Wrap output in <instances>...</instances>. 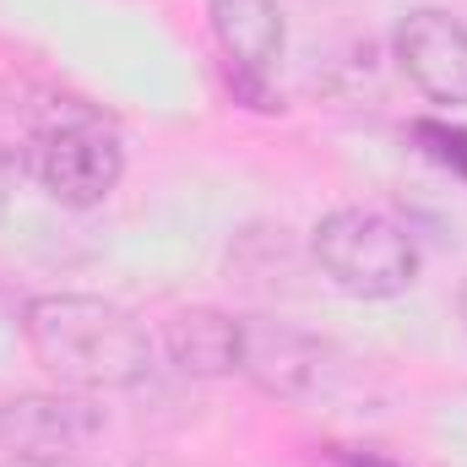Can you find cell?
<instances>
[{"instance_id":"obj_1","label":"cell","mask_w":467,"mask_h":467,"mask_svg":"<svg viewBox=\"0 0 467 467\" xmlns=\"http://www.w3.org/2000/svg\"><path fill=\"white\" fill-rule=\"evenodd\" d=\"M22 337L33 358L71 391L136 386L152 364L147 327L99 294H38L22 310Z\"/></svg>"},{"instance_id":"obj_2","label":"cell","mask_w":467,"mask_h":467,"mask_svg":"<svg viewBox=\"0 0 467 467\" xmlns=\"http://www.w3.org/2000/svg\"><path fill=\"white\" fill-rule=\"evenodd\" d=\"M316 266L353 299H397L419 277V244L375 207H337L316 223Z\"/></svg>"},{"instance_id":"obj_3","label":"cell","mask_w":467,"mask_h":467,"mask_svg":"<svg viewBox=\"0 0 467 467\" xmlns=\"http://www.w3.org/2000/svg\"><path fill=\"white\" fill-rule=\"evenodd\" d=\"M27 169H33V180L55 202H66V207H99V202H109V191L125 174V152H119V141L99 119L66 115V119H49V125L33 130Z\"/></svg>"},{"instance_id":"obj_4","label":"cell","mask_w":467,"mask_h":467,"mask_svg":"<svg viewBox=\"0 0 467 467\" xmlns=\"http://www.w3.org/2000/svg\"><path fill=\"white\" fill-rule=\"evenodd\" d=\"M99 424L104 413L88 397H11L0 408V451H11L22 467H60L99 435Z\"/></svg>"},{"instance_id":"obj_5","label":"cell","mask_w":467,"mask_h":467,"mask_svg":"<svg viewBox=\"0 0 467 467\" xmlns=\"http://www.w3.org/2000/svg\"><path fill=\"white\" fill-rule=\"evenodd\" d=\"M391 49H397V66L408 71V82L435 99V104H467V27L457 16L424 5V11H408L391 33Z\"/></svg>"},{"instance_id":"obj_6","label":"cell","mask_w":467,"mask_h":467,"mask_svg":"<svg viewBox=\"0 0 467 467\" xmlns=\"http://www.w3.org/2000/svg\"><path fill=\"white\" fill-rule=\"evenodd\" d=\"M239 375L255 391H266V397L299 402L327 375V343L299 332V327H288V321L250 316L244 321V348H239Z\"/></svg>"},{"instance_id":"obj_7","label":"cell","mask_w":467,"mask_h":467,"mask_svg":"<svg viewBox=\"0 0 467 467\" xmlns=\"http://www.w3.org/2000/svg\"><path fill=\"white\" fill-rule=\"evenodd\" d=\"M239 348H244V321L229 310L191 305L163 321V353L180 375H196V380L239 375Z\"/></svg>"},{"instance_id":"obj_8","label":"cell","mask_w":467,"mask_h":467,"mask_svg":"<svg viewBox=\"0 0 467 467\" xmlns=\"http://www.w3.org/2000/svg\"><path fill=\"white\" fill-rule=\"evenodd\" d=\"M207 11H213V33L239 77H266L283 60L288 27H283L277 0H213Z\"/></svg>"},{"instance_id":"obj_9","label":"cell","mask_w":467,"mask_h":467,"mask_svg":"<svg viewBox=\"0 0 467 467\" xmlns=\"http://www.w3.org/2000/svg\"><path fill=\"white\" fill-rule=\"evenodd\" d=\"M413 141H419L441 169H451V174L467 180V130L446 125V119H413Z\"/></svg>"},{"instance_id":"obj_10","label":"cell","mask_w":467,"mask_h":467,"mask_svg":"<svg viewBox=\"0 0 467 467\" xmlns=\"http://www.w3.org/2000/svg\"><path fill=\"white\" fill-rule=\"evenodd\" d=\"M457 305H462V327H467V277H462V294H457Z\"/></svg>"},{"instance_id":"obj_11","label":"cell","mask_w":467,"mask_h":467,"mask_svg":"<svg viewBox=\"0 0 467 467\" xmlns=\"http://www.w3.org/2000/svg\"><path fill=\"white\" fill-rule=\"evenodd\" d=\"M16 467H22V462H16Z\"/></svg>"}]
</instances>
